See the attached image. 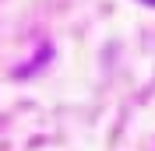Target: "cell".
Wrapping results in <instances>:
<instances>
[{
  "instance_id": "cell-1",
  "label": "cell",
  "mask_w": 155,
  "mask_h": 151,
  "mask_svg": "<svg viewBox=\"0 0 155 151\" xmlns=\"http://www.w3.org/2000/svg\"><path fill=\"white\" fill-rule=\"evenodd\" d=\"M145 4H155V0H145Z\"/></svg>"
}]
</instances>
